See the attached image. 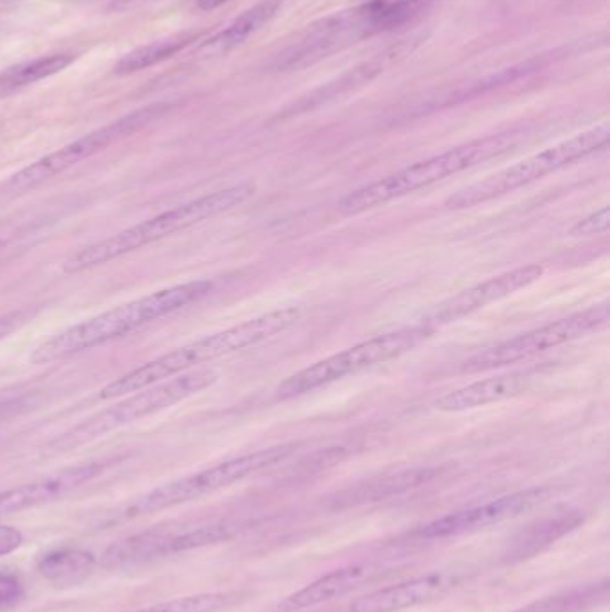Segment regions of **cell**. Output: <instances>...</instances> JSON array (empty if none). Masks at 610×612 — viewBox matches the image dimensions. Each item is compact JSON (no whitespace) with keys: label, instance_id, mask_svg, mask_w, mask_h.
Masks as SVG:
<instances>
[{"label":"cell","instance_id":"cell-14","mask_svg":"<svg viewBox=\"0 0 610 612\" xmlns=\"http://www.w3.org/2000/svg\"><path fill=\"white\" fill-rule=\"evenodd\" d=\"M550 496L551 489L548 487H535V489L507 494L492 502L457 510L448 516L435 519L432 523L417 528L416 536L421 539H448V537L473 534L483 528L503 523L507 519L517 518L519 514H525L528 510L546 502Z\"/></svg>","mask_w":610,"mask_h":612},{"label":"cell","instance_id":"cell-21","mask_svg":"<svg viewBox=\"0 0 610 612\" xmlns=\"http://www.w3.org/2000/svg\"><path fill=\"white\" fill-rule=\"evenodd\" d=\"M582 521L584 518L578 512H566L557 518L543 519L535 523L514 539V544L509 550L510 561H525V559L534 557L555 541H559L560 537L580 527Z\"/></svg>","mask_w":610,"mask_h":612},{"label":"cell","instance_id":"cell-34","mask_svg":"<svg viewBox=\"0 0 610 612\" xmlns=\"http://www.w3.org/2000/svg\"><path fill=\"white\" fill-rule=\"evenodd\" d=\"M17 2H20V0H0V6H13Z\"/></svg>","mask_w":610,"mask_h":612},{"label":"cell","instance_id":"cell-11","mask_svg":"<svg viewBox=\"0 0 610 612\" xmlns=\"http://www.w3.org/2000/svg\"><path fill=\"white\" fill-rule=\"evenodd\" d=\"M609 303L585 308L582 312L568 315L555 323L535 328L532 332L517 335L514 339L501 342L494 348L485 349L475 357L467 358L460 366L462 373H483L498 367L510 366L537 357L548 349L559 348L571 340L582 339L589 333L598 332L609 324Z\"/></svg>","mask_w":610,"mask_h":612},{"label":"cell","instance_id":"cell-2","mask_svg":"<svg viewBox=\"0 0 610 612\" xmlns=\"http://www.w3.org/2000/svg\"><path fill=\"white\" fill-rule=\"evenodd\" d=\"M213 290V281L194 280L179 283L169 289L158 290L144 298L115 306L104 314L74 324L34 349V364H51L56 360L74 357L90 349L99 348L111 340L122 339L140 330L145 324L163 319L185 306L194 305Z\"/></svg>","mask_w":610,"mask_h":612},{"label":"cell","instance_id":"cell-10","mask_svg":"<svg viewBox=\"0 0 610 612\" xmlns=\"http://www.w3.org/2000/svg\"><path fill=\"white\" fill-rule=\"evenodd\" d=\"M167 110H169V104L165 102L151 104L147 108L131 113L128 117L111 122L104 128L95 129L92 133L77 138L58 151L47 154L31 165H27L26 169L18 170L17 174H13L4 183L2 190L6 194H24V192L34 190L43 183L51 181L52 178L67 172L68 169L76 167L77 163L85 162L94 154L101 153L111 144L140 131L147 124H151L154 119L161 117Z\"/></svg>","mask_w":610,"mask_h":612},{"label":"cell","instance_id":"cell-13","mask_svg":"<svg viewBox=\"0 0 610 612\" xmlns=\"http://www.w3.org/2000/svg\"><path fill=\"white\" fill-rule=\"evenodd\" d=\"M543 274L544 267L539 264L523 265L503 272L433 306L419 323L435 333L441 330L442 326L457 323L467 315L475 314L476 310H482L485 306L498 303L501 299L509 298L519 290L530 287L535 281L541 280Z\"/></svg>","mask_w":610,"mask_h":612},{"label":"cell","instance_id":"cell-18","mask_svg":"<svg viewBox=\"0 0 610 612\" xmlns=\"http://www.w3.org/2000/svg\"><path fill=\"white\" fill-rule=\"evenodd\" d=\"M380 573H382V568L376 564H355V566L331 571L328 575L317 578L312 584L283 598L278 604V611L299 612L305 611L308 607L326 604L335 598L348 595L365 582H371Z\"/></svg>","mask_w":610,"mask_h":612},{"label":"cell","instance_id":"cell-3","mask_svg":"<svg viewBox=\"0 0 610 612\" xmlns=\"http://www.w3.org/2000/svg\"><path fill=\"white\" fill-rule=\"evenodd\" d=\"M253 194H255V185L240 183L219 192L197 197L188 203L179 204L176 208L158 213L147 221L138 222L128 230L119 231L117 235L81 247L74 255L68 256L61 269L65 274H77L95 269L99 265L110 264L113 260L135 253L142 247L151 246L161 238L176 235L179 231L192 228L199 222L229 212L237 208L238 204L246 203Z\"/></svg>","mask_w":610,"mask_h":612},{"label":"cell","instance_id":"cell-20","mask_svg":"<svg viewBox=\"0 0 610 612\" xmlns=\"http://www.w3.org/2000/svg\"><path fill=\"white\" fill-rule=\"evenodd\" d=\"M95 566L97 559L94 553L72 546L51 550L36 562L38 573L58 586H76L94 573Z\"/></svg>","mask_w":610,"mask_h":612},{"label":"cell","instance_id":"cell-32","mask_svg":"<svg viewBox=\"0 0 610 612\" xmlns=\"http://www.w3.org/2000/svg\"><path fill=\"white\" fill-rule=\"evenodd\" d=\"M158 0H113L111 2V11H119V13H126V11H136V9L145 8L149 4H154Z\"/></svg>","mask_w":610,"mask_h":612},{"label":"cell","instance_id":"cell-25","mask_svg":"<svg viewBox=\"0 0 610 612\" xmlns=\"http://www.w3.org/2000/svg\"><path fill=\"white\" fill-rule=\"evenodd\" d=\"M607 595V586L585 587L575 589L562 595L550 596L537 600L534 604L525 605L514 612H578L596 604L600 596Z\"/></svg>","mask_w":610,"mask_h":612},{"label":"cell","instance_id":"cell-17","mask_svg":"<svg viewBox=\"0 0 610 612\" xmlns=\"http://www.w3.org/2000/svg\"><path fill=\"white\" fill-rule=\"evenodd\" d=\"M423 38V34H419V36H408L405 40L394 43L389 49H385L378 56H374L373 60L365 61L362 65L351 68L346 74H342L339 79L331 81L322 88H317L308 97H303L301 101L290 108V111L296 113V111L312 110L317 104L331 101L335 97L348 94V92H353L356 88L364 86L365 83L373 81L374 77L383 74L387 68L392 67L396 61L403 60L407 54L416 49L419 43L423 42Z\"/></svg>","mask_w":610,"mask_h":612},{"label":"cell","instance_id":"cell-7","mask_svg":"<svg viewBox=\"0 0 610 612\" xmlns=\"http://www.w3.org/2000/svg\"><path fill=\"white\" fill-rule=\"evenodd\" d=\"M432 335V330L417 323L364 340L353 348L344 349L289 376L285 382L278 385L276 400H294L348 376L371 371L374 367L383 366L390 360L407 355Z\"/></svg>","mask_w":610,"mask_h":612},{"label":"cell","instance_id":"cell-6","mask_svg":"<svg viewBox=\"0 0 610 612\" xmlns=\"http://www.w3.org/2000/svg\"><path fill=\"white\" fill-rule=\"evenodd\" d=\"M296 444H280L265 450L247 453L242 457L226 460L221 464H215L212 468L197 471L192 475L183 476L179 480L160 485L149 493L136 496L135 500L124 503L119 510L110 514L108 523H124L131 519L144 518L151 516L161 510L172 509L183 503L194 502L208 494L217 493L224 487L237 484L247 476L256 475L263 469L272 468L280 464L283 460L289 459L290 455L296 451Z\"/></svg>","mask_w":610,"mask_h":612},{"label":"cell","instance_id":"cell-9","mask_svg":"<svg viewBox=\"0 0 610 612\" xmlns=\"http://www.w3.org/2000/svg\"><path fill=\"white\" fill-rule=\"evenodd\" d=\"M389 2L373 0L364 6L324 18L315 26L308 27L297 42L276 54L269 67L274 72L301 70L328 58L333 52L346 49L351 43L390 29Z\"/></svg>","mask_w":610,"mask_h":612},{"label":"cell","instance_id":"cell-5","mask_svg":"<svg viewBox=\"0 0 610 612\" xmlns=\"http://www.w3.org/2000/svg\"><path fill=\"white\" fill-rule=\"evenodd\" d=\"M219 380V373L213 369H192L179 374L165 382L154 383L142 391L131 392L126 400L102 410L95 416L88 417L79 425L67 430L60 437L47 444L51 453H65L85 446L88 442L97 441L104 435L111 434L119 428L136 423L144 417L153 416L156 412L178 405L181 401L192 398L199 392L206 391Z\"/></svg>","mask_w":610,"mask_h":612},{"label":"cell","instance_id":"cell-15","mask_svg":"<svg viewBox=\"0 0 610 612\" xmlns=\"http://www.w3.org/2000/svg\"><path fill=\"white\" fill-rule=\"evenodd\" d=\"M111 460H92L72 468L61 469L51 475L36 478L33 482L11 487L0 493V516L18 514L49 503L60 502L79 487L90 484L110 468Z\"/></svg>","mask_w":610,"mask_h":612},{"label":"cell","instance_id":"cell-16","mask_svg":"<svg viewBox=\"0 0 610 612\" xmlns=\"http://www.w3.org/2000/svg\"><path fill=\"white\" fill-rule=\"evenodd\" d=\"M458 577L450 571H435L421 577L410 578L396 586L383 587L369 595L356 598L349 605L351 612H398L428 604L446 595L457 586Z\"/></svg>","mask_w":610,"mask_h":612},{"label":"cell","instance_id":"cell-33","mask_svg":"<svg viewBox=\"0 0 610 612\" xmlns=\"http://www.w3.org/2000/svg\"><path fill=\"white\" fill-rule=\"evenodd\" d=\"M226 2H228V0H195V4L199 6V9H203V11L219 8V6L226 4Z\"/></svg>","mask_w":610,"mask_h":612},{"label":"cell","instance_id":"cell-26","mask_svg":"<svg viewBox=\"0 0 610 612\" xmlns=\"http://www.w3.org/2000/svg\"><path fill=\"white\" fill-rule=\"evenodd\" d=\"M237 593H201L181 596L133 612H219L237 602Z\"/></svg>","mask_w":610,"mask_h":612},{"label":"cell","instance_id":"cell-8","mask_svg":"<svg viewBox=\"0 0 610 612\" xmlns=\"http://www.w3.org/2000/svg\"><path fill=\"white\" fill-rule=\"evenodd\" d=\"M609 138V124L607 122L598 124L584 133L571 136L569 140L526 158L523 162L510 165L489 178L458 190L457 194L446 199L444 206L450 210H467L492 201L496 197L507 196L510 192H516L519 188L534 183L537 179H543L551 172H557L571 163L584 160L589 154L602 151L609 144Z\"/></svg>","mask_w":610,"mask_h":612},{"label":"cell","instance_id":"cell-1","mask_svg":"<svg viewBox=\"0 0 610 612\" xmlns=\"http://www.w3.org/2000/svg\"><path fill=\"white\" fill-rule=\"evenodd\" d=\"M299 319L301 308L287 306L255 317L246 323L231 326L228 330L188 342L185 346L154 358L144 366L136 367L108 383L99 392V400H115L120 396H128L131 392L142 391L154 383L165 382L179 374L188 373L195 367L213 362L217 358L228 357L242 349L255 348L265 340L287 332Z\"/></svg>","mask_w":610,"mask_h":612},{"label":"cell","instance_id":"cell-28","mask_svg":"<svg viewBox=\"0 0 610 612\" xmlns=\"http://www.w3.org/2000/svg\"><path fill=\"white\" fill-rule=\"evenodd\" d=\"M610 228V208L603 206L602 210L587 215L571 228L573 237H593L600 233H607Z\"/></svg>","mask_w":610,"mask_h":612},{"label":"cell","instance_id":"cell-4","mask_svg":"<svg viewBox=\"0 0 610 612\" xmlns=\"http://www.w3.org/2000/svg\"><path fill=\"white\" fill-rule=\"evenodd\" d=\"M517 144H519V135L516 131H507L500 135L473 140L469 144L458 145L446 153L435 154L421 162L412 163L387 178L356 188L355 192H351L340 201L339 212L348 217L369 212L399 197L432 187L442 179L471 169L478 163L489 162L500 154L509 153Z\"/></svg>","mask_w":610,"mask_h":612},{"label":"cell","instance_id":"cell-27","mask_svg":"<svg viewBox=\"0 0 610 612\" xmlns=\"http://www.w3.org/2000/svg\"><path fill=\"white\" fill-rule=\"evenodd\" d=\"M24 584L20 577L9 571H0V612L17 607L24 600Z\"/></svg>","mask_w":610,"mask_h":612},{"label":"cell","instance_id":"cell-30","mask_svg":"<svg viewBox=\"0 0 610 612\" xmlns=\"http://www.w3.org/2000/svg\"><path fill=\"white\" fill-rule=\"evenodd\" d=\"M34 312L31 308L13 310L9 314L0 317V340L8 339L9 335L18 332L22 326H26L33 319Z\"/></svg>","mask_w":610,"mask_h":612},{"label":"cell","instance_id":"cell-29","mask_svg":"<svg viewBox=\"0 0 610 612\" xmlns=\"http://www.w3.org/2000/svg\"><path fill=\"white\" fill-rule=\"evenodd\" d=\"M437 0H390V17L392 24L399 26L407 22L408 18L414 17L421 9L432 6Z\"/></svg>","mask_w":610,"mask_h":612},{"label":"cell","instance_id":"cell-19","mask_svg":"<svg viewBox=\"0 0 610 612\" xmlns=\"http://www.w3.org/2000/svg\"><path fill=\"white\" fill-rule=\"evenodd\" d=\"M530 382L532 374L525 371L492 376L444 394L435 401V408L442 412H464L471 408L485 407L491 403L519 396L528 389Z\"/></svg>","mask_w":610,"mask_h":612},{"label":"cell","instance_id":"cell-24","mask_svg":"<svg viewBox=\"0 0 610 612\" xmlns=\"http://www.w3.org/2000/svg\"><path fill=\"white\" fill-rule=\"evenodd\" d=\"M194 40H197V34H176V36H170V38H165V40H158V42L144 45V47L126 54L115 65V72L124 76V74H133V72H138V70L153 67V65L160 63V61L169 60L172 56H176L178 52L183 51Z\"/></svg>","mask_w":610,"mask_h":612},{"label":"cell","instance_id":"cell-23","mask_svg":"<svg viewBox=\"0 0 610 612\" xmlns=\"http://www.w3.org/2000/svg\"><path fill=\"white\" fill-rule=\"evenodd\" d=\"M74 60L76 56L72 54H52L47 58L43 56L6 68L4 72H0V99L15 94L26 86L34 85L42 79L60 74L61 70H65Z\"/></svg>","mask_w":610,"mask_h":612},{"label":"cell","instance_id":"cell-31","mask_svg":"<svg viewBox=\"0 0 610 612\" xmlns=\"http://www.w3.org/2000/svg\"><path fill=\"white\" fill-rule=\"evenodd\" d=\"M22 544H24V534L18 528L0 523V557L17 552Z\"/></svg>","mask_w":610,"mask_h":612},{"label":"cell","instance_id":"cell-12","mask_svg":"<svg viewBox=\"0 0 610 612\" xmlns=\"http://www.w3.org/2000/svg\"><path fill=\"white\" fill-rule=\"evenodd\" d=\"M235 534L231 525L181 530V528L154 527L133 536L115 541L102 555V566L108 570H128L170 555L192 552L210 544L228 541Z\"/></svg>","mask_w":610,"mask_h":612},{"label":"cell","instance_id":"cell-22","mask_svg":"<svg viewBox=\"0 0 610 612\" xmlns=\"http://www.w3.org/2000/svg\"><path fill=\"white\" fill-rule=\"evenodd\" d=\"M280 6L281 0H263L253 8L247 9L246 13H242L228 29H224L215 38L204 43L201 52L204 56H221L233 51L235 47L246 42L249 36H253L258 29H262L276 15Z\"/></svg>","mask_w":610,"mask_h":612}]
</instances>
